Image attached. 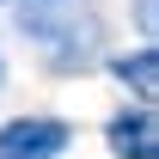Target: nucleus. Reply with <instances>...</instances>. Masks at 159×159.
I'll return each mask as SVG.
<instances>
[{
  "mask_svg": "<svg viewBox=\"0 0 159 159\" xmlns=\"http://www.w3.org/2000/svg\"><path fill=\"white\" fill-rule=\"evenodd\" d=\"M19 31L37 43L43 67L61 74V80L104 67V19L92 6H74V0H25Z\"/></svg>",
  "mask_w": 159,
  "mask_h": 159,
  "instance_id": "f257e3e1",
  "label": "nucleus"
},
{
  "mask_svg": "<svg viewBox=\"0 0 159 159\" xmlns=\"http://www.w3.org/2000/svg\"><path fill=\"white\" fill-rule=\"evenodd\" d=\"M74 147V122L49 116V110H25V116L0 122V159H61Z\"/></svg>",
  "mask_w": 159,
  "mask_h": 159,
  "instance_id": "f03ea898",
  "label": "nucleus"
},
{
  "mask_svg": "<svg viewBox=\"0 0 159 159\" xmlns=\"http://www.w3.org/2000/svg\"><path fill=\"white\" fill-rule=\"evenodd\" d=\"M104 147L116 159H159V116L153 104H122L104 122Z\"/></svg>",
  "mask_w": 159,
  "mask_h": 159,
  "instance_id": "7ed1b4c3",
  "label": "nucleus"
},
{
  "mask_svg": "<svg viewBox=\"0 0 159 159\" xmlns=\"http://www.w3.org/2000/svg\"><path fill=\"white\" fill-rule=\"evenodd\" d=\"M104 67L116 74V86L135 92V104H153V92H159V49H153V43L122 49V55H104Z\"/></svg>",
  "mask_w": 159,
  "mask_h": 159,
  "instance_id": "20e7f679",
  "label": "nucleus"
},
{
  "mask_svg": "<svg viewBox=\"0 0 159 159\" xmlns=\"http://www.w3.org/2000/svg\"><path fill=\"white\" fill-rule=\"evenodd\" d=\"M0 86H6V55H0Z\"/></svg>",
  "mask_w": 159,
  "mask_h": 159,
  "instance_id": "39448f33",
  "label": "nucleus"
}]
</instances>
